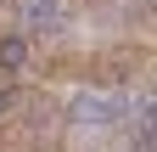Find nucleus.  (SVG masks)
<instances>
[{"label":"nucleus","instance_id":"nucleus-3","mask_svg":"<svg viewBox=\"0 0 157 152\" xmlns=\"http://www.w3.org/2000/svg\"><path fill=\"white\" fill-rule=\"evenodd\" d=\"M112 113H118L112 102H90V96H84V102L73 107V118H78V124H112Z\"/></svg>","mask_w":157,"mask_h":152},{"label":"nucleus","instance_id":"nucleus-1","mask_svg":"<svg viewBox=\"0 0 157 152\" xmlns=\"http://www.w3.org/2000/svg\"><path fill=\"white\" fill-rule=\"evenodd\" d=\"M23 28H62V0H17Z\"/></svg>","mask_w":157,"mask_h":152},{"label":"nucleus","instance_id":"nucleus-2","mask_svg":"<svg viewBox=\"0 0 157 152\" xmlns=\"http://www.w3.org/2000/svg\"><path fill=\"white\" fill-rule=\"evenodd\" d=\"M28 68V40L23 34H6L0 40V73H23Z\"/></svg>","mask_w":157,"mask_h":152},{"label":"nucleus","instance_id":"nucleus-4","mask_svg":"<svg viewBox=\"0 0 157 152\" xmlns=\"http://www.w3.org/2000/svg\"><path fill=\"white\" fill-rule=\"evenodd\" d=\"M11 107H17V90H11V85H0V118H6Z\"/></svg>","mask_w":157,"mask_h":152}]
</instances>
